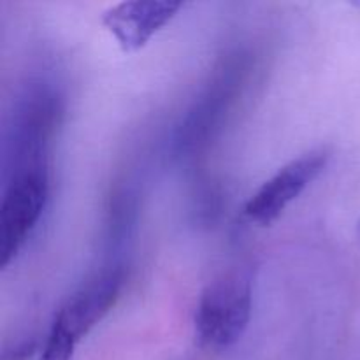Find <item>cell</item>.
<instances>
[{"label": "cell", "instance_id": "obj_1", "mask_svg": "<svg viewBox=\"0 0 360 360\" xmlns=\"http://www.w3.org/2000/svg\"><path fill=\"white\" fill-rule=\"evenodd\" d=\"M125 274L109 269L70 295L56 311L48 334L42 338V360H72L77 345L115 308Z\"/></svg>", "mask_w": 360, "mask_h": 360}, {"label": "cell", "instance_id": "obj_2", "mask_svg": "<svg viewBox=\"0 0 360 360\" xmlns=\"http://www.w3.org/2000/svg\"><path fill=\"white\" fill-rule=\"evenodd\" d=\"M253 311L252 278L231 269L206 285L195 309V336L202 347L224 350L245 336Z\"/></svg>", "mask_w": 360, "mask_h": 360}, {"label": "cell", "instance_id": "obj_3", "mask_svg": "<svg viewBox=\"0 0 360 360\" xmlns=\"http://www.w3.org/2000/svg\"><path fill=\"white\" fill-rule=\"evenodd\" d=\"M49 195V176L44 158L23 160L7 185L0 206V267L6 269L18 257L28 236L39 224Z\"/></svg>", "mask_w": 360, "mask_h": 360}, {"label": "cell", "instance_id": "obj_4", "mask_svg": "<svg viewBox=\"0 0 360 360\" xmlns=\"http://www.w3.org/2000/svg\"><path fill=\"white\" fill-rule=\"evenodd\" d=\"M330 160L327 146L315 148L278 169L245 206V214L252 224L260 227L273 225L288 206L319 178Z\"/></svg>", "mask_w": 360, "mask_h": 360}, {"label": "cell", "instance_id": "obj_5", "mask_svg": "<svg viewBox=\"0 0 360 360\" xmlns=\"http://www.w3.org/2000/svg\"><path fill=\"white\" fill-rule=\"evenodd\" d=\"M183 7V2L169 0H129L108 7L102 25L125 53L143 49Z\"/></svg>", "mask_w": 360, "mask_h": 360}, {"label": "cell", "instance_id": "obj_6", "mask_svg": "<svg viewBox=\"0 0 360 360\" xmlns=\"http://www.w3.org/2000/svg\"><path fill=\"white\" fill-rule=\"evenodd\" d=\"M2 360H42V341L27 340L6 350Z\"/></svg>", "mask_w": 360, "mask_h": 360}]
</instances>
